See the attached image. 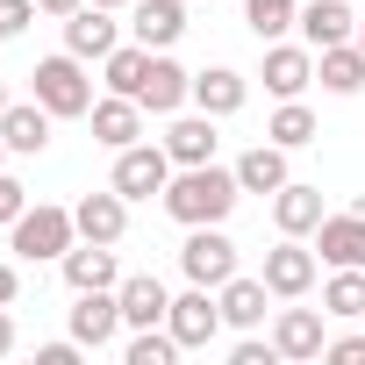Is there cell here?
Wrapping results in <instances>:
<instances>
[{
	"label": "cell",
	"mask_w": 365,
	"mask_h": 365,
	"mask_svg": "<svg viewBox=\"0 0 365 365\" xmlns=\"http://www.w3.org/2000/svg\"><path fill=\"white\" fill-rule=\"evenodd\" d=\"M8 351H15V315L0 308V358H8Z\"/></svg>",
	"instance_id": "obj_39"
},
{
	"label": "cell",
	"mask_w": 365,
	"mask_h": 365,
	"mask_svg": "<svg viewBox=\"0 0 365 365\" xmlns=\"http://www.w3.org/2000/svg\"><path fill=\"white\" fill-rule=\"evenodd\" d=\"M101 65H108V93H129V101H136V93H143V72H150V51H143V43H115Z\"/></svg>",
	"instance_id": "obj_29"
},
{
	"label": "cell",
	"mask_w": 365,
	"mask_h": 365,
	"mask_svg": "<svg viewBox=\"0 0 365 365\" xmlns=\"http://www.w3.org/2000/svg\"><path fill=\"white\" fill-rule=\"evenodd\" d=\"M215 294H222V322H230V329H258V322H265V301H272L265 272H258V279L237 272V279H222Z\"/></svg>",
	"instance_id": "obj_26"
},
{
	"label": "cell",
	"mask_w": 365,
	"mask_h": 365,
	"mask_svg": "<svg viewBox=\"0 0 365 365\" xmlns=\"http://www.w3.org/2000/svg\"><path fill=\"white\" fill-rule=\"evenodd\" d=\"M86 0H36V15H51V22H65V15H79Z\"/></svg>",
	"instance_id": "obj_37"
},
{
	"label": "cell",
	"mask_w": 365,
	"mask_h": 365,
	"mask_svg": "<svg viewBox=\"0 0 365 365\" xmlns=\"http://www.w3.org/2000/svg\"><path fill=\"white\" fill-rule=\"evenodd\" d=\"M179 358V336L165 329V322H150V329H136L129 344H122V365H172Z\"/></svg>",
	"instance_id": "obj_31"
},
{
	"label": "cell",
	"mask_w": 365,
	"mask_h": 365,
	"mask_svg": "<svg viewBox=\"0 0 365 365\" xmlns=\"http://www.w3.org/2000/svg\"><path fill=\"white\" fill-rule=\"evenodd\" d=\"M0 115H8V79H0Z\"/></svg>",
	"instance_id": "obj_41"
},
{
	"label": "cell",
	"mask_w": 365,
	"mask_h": 365,
	"mask_svg": "<svg viewBox=\"0 0 365 365\" xmlns=\"http://www.w3.org/2000/svg\"><path fill=\"white\" fill-rule=\"evenodd\" d=\"M322 358H336V365H365V336H329Z\"/></svg>",
	"instance_id": "obj_35"
},
{
	"label": "cell",
	"mask_w": 365,
	"mask_h": 365,
	"mask_svg": "<svg viewBox=\"0 0 365 365\" xmlns=\"http://www.w3.org/2000/svg\"><path fill=\"white\" fill-rule=\"evenodd\" d=\"M129 36L143 51H172L179 36H187V8H179V0H136L129 8Z\"/></svg>",
	"instance_id": "obj_19"
},
{
	"label": "cell",
	"mask_w": 365,
	"mask_h": 365,
	"mask_svg": "<svg viewBox=\"0 0 365 365\" xmlns=\"http://www.w3.org/2000/svg\"><path fill=\"white\" fill-rule=\"evenodd\" d=\"M72 222H79L86 244H122V237H129V201H122L115 187H108V194H79Z\"/></svg>",
	"instance_id": "obj_18"
},
{
	"label": "cell",
	"mask_w": 365,
	"mask_h": 365,
	"mask_svg": "<svg viewBox=\"0 0 365 365\" xmlns=\"http://www.w3.org/2000/svg\"><path fill=\"white\" fill-rule=\"evenodd\" d=\"M172 150L165 143H129V150H115V172H108V187L122 194V201H150V194H165L172 187Z\"/></svg>",
	"instance_id": "obj_4"
},
{
	"label": "cell",
	"mask_w": 365,
	"mask_h": 365,
	"mask_svg": "<svg viewBox=\"0 0 365 365\" xmlns=\"http://www.w3.org/2000/svg\"><path fill=\"white\" fill-rule=\"evenodd\" d=\"M79 351H86L79 336H72V344H43V351H36V365H79Z\"/></svg>",
	"instance_id": "obj_36"
},
{
	"label": "cell",
	"mask_w": 365,
	"mask_h": 365,
	"mask_svg": "<svg viewBox=\"0 0 365 365\" xmlns=\"http://www.w3.org/2000/svg\"><path fill=\"white\" fill-rule=\"evenodd\" d=\"M287 179H294V172H287V150H279L272 136H265V143H251V150L237 158V187H244V194H279Z\"/></svg>",
	"instance_id": "obj_25"
},
{
	"label": "cell",
	"mask_w": 365,
	"mask_h": 365,
	"mask_svg": "<svg viewBox=\"0 0 365 365\" xmlns=\"http://www.w3.org/2000/svg\"><path fill=\"white\" fill-rule=\"evenodd\" d=\"M244 101H251V79H244L237 65H208V72H194V108H201V115L222 122V115H237Z\"/></svg>",
	"instance_id": "obj_21"
},
{
	"label": "cell",
	"mask_w": 365,
	"mask_h": 365,
	"mask_svg": "<svg viewBox=\"0 0 365 365\" xmlns=\"http://www.w3.org/2000/svg\"><path fill=\"white\" fill-rule=\"evenodd\" d=\"M272 344H279V358H322L329 351V336H322V315L315 308H279L272 315Z\"/></svg>",
	"instance_id": "obj_23"
},
{
	"label": "cell",
	"mask_w": 365,
	"mask_h": 365,
	"mask_svg": "<svg viewBox=\"0 0 365 365\" xmlns=\"http://www.w3.org/2000/svg\"><path fill=\"white\" fill-rule=\"evenodd\" d=\"M315 79H322V93L351 101V93L365 86V51H358V36H351V43H329V51H315Z\"/></svg>",
	"instance_id": "obj_24"
},
{
	"label": "cell",
	"mask_w": 365,
	"mask_h": 365,
	"mask_svg": "<svg viewBox=\"0 0 365 365\" xmlns=\"http://www.w3.org/2000/svg\"><path fill=\"white\" fill-rule=\"evenodd\" d=\"M29 22H36V0H0V43H15Z\"/></svg>",
	"instance_id": "obj_33"
},
{
	"label": "cell",
	"mask_w": 365,
	"mask_h": 365,
	"mask_svg": "<svg viewBox=\"0 0 365 365\" xmlns=\"http://www.w3.org/2000/svg\"><path fill=\"white\" fill-rule=\"evenodd\" d=\"M115 43H122L115 8H93V0H86L79 15H65V51H72V58H86V65H93V58H108Z\"/></svg>",
	"instance_id": "obj_17"
},
{
	"label": "cell",
	"mask_w": 365,
	"mask_h": 365,
	"mask_svg": "<svg viewBox=\"0 0 365 365\" xmlns=\"http://www.w3.org/2000/svg\"><path fill=\"white\" fill-rule=\"evenodd\" d=\"M143 115H179V108H194V72L187 65H172L165 51H150V72H143Z\"/></svg>",
	"instance_id": "obj_9"
},
{
	"label": "cell",
	"mask_w": 365,
	"mask_h": 365,
	"mask_svg": "<svg viewBox=\"0 0 365 365\" xmlns=\"http://www.w3.org/2000/svg\"><path fill=\"white\" fill-rule=\"evenodd\" d=\"M15 294H22V279H15V265H0V308H15Z\"/></svg>",
	"instance_id": "obj_38"
},
{
	"label": "cell",
	"mask_w": 365,
	"mask_h": 365,
	"mask_svg": "<svg viewBox=\"0 0 365 365\" xmlns=\"http://www.w3.org/2000/svg\"><path fill=\"white\" fill-rule=\"evenodd\" d=\"M93 8H115V15H122V8H129V0H93Z\"/></svg>",
	"instance_id": "obj_40"
},
{
	"label": "cell",
	"mask_w": 365,
	"mask_h": 365,
	"mask_svg": "<svg viewBox=\"0 0 365 365\" xmlns=\"http://www.w3.org/2000/svg\"><path fill=\"white\" fill-rule=\"evenodd\" d=\"M265 93L272 101H301L308 86H315V51L308 43H265Z\"/></svg>",
	"instance_id": "obj_8"
},
{
	"label": "cell",
	"mask_w": 365,
	"mask_h": 365,
	"mask_svg": "<svg viewBox=\"0 0 365 365\" xmlns=\"http://www.w3.org/2000/svg\"><path fill=\"white\" fill-rule=\"evenodd\" d=\"M315 258L336 272V265H365V215L358 208H344V215H322V230H315Z\"/></svg>",
	"instance_id": "obj_20"
},
{
	"label": "cell",
	"mask_w": 365,
	"mask_h": 365,
	"mask_svg": "<svg viewBox=\"0 0 365 365\" xmlns=\"http://www.w3.org/2000/svg\"><path fill=\"white\" fill-rule=\"evenodd\" d=\"M322 315H344V322L365 315V265H336L322 279Z\"/></svg>",
	"instance_id": "obj_28"
},
{
	"label": "cell",
	"mask_w": 365,
	"mask_h": 365,
	"mask_svg": "<svg viewBox=\"0 0 365 365\" xmlns=\"http://www.w3.org/2000/svg\"><path fill=\"white\" fill-rule=\"evenodd\" d=\"M29 79H36V101H43L58 122H79V115H93V79H86V58L58 51V58H43Z\"/></svg>",
	"instance_id": "obj_2"
},
{
	"label": "cell",
	"mask_w": 365,
	"mask_h": 365,
	"mask_svg": "<svg viewBox=\"0 0 365 365\" xmlns=\"http://www.w3.org/2000/svg\"><path fill=\"white\" fill-rule=\"evenodd\" d=\"M301 43L308 51H329V43H351L358 36V15H351V0H301Z\"/></svg>",
	"instance_id": "obj_15"
},
{
	"label": "cell",
	"mask_w": 365,
	"mask_h": 365,
	"mask_svg": "<svg viewBox=\"0 0 365 365\" xmlns=\"http://www.w3.org/2000/svg\"><path fill=\"white\" fill-rule=\"evenodd\" d=\"M58 272H65V287L72 294H93V287H122V265H115V244H72L65 258H58Z\"/></svg>",
	"instance_id": "obj_13"
},
{
	"label": "cell",
	"mask_w": 365,
	"mask_h": 365,
	"mask_svg": "<svg viewBox=\"0 0 365 365\" xmlns=\"http://www.w3.org/2000/svg\"><path fill=\"white\" fill-rule=\"evenodd\" d=\"M165 329L179 336V351H208V344L230 329V322H222V294H215V287H187V294H172Z\"/></svg>",
	"instance_id": "obj_5"
},
{
	"label": "cell",
	"mask_w": 365,
	"mask_h": 365,
	"mask_svg": "<svg viewBox=\"0 0 365 365\" xmlns=\"http://www.w3.org/2000/svg\"><path fill=\"white\" fill-rule=\"evenodd\" d=\"M244 22L258 43H279L294 22H301V0H244Z\"/></svg>",
	"instance_id": "obj_30"
},
{
	"label": "cell",
	"mask_w": 365,
	"mask_h": 365,
	"mask_svg": "<svg viewBox=\"0 0 365 365\" xmlns=\"http://www.w3.org/2000/svg\"><path fill=\"white\" fill-rule=\"evenodd\" d=\"M51 108L29 93V101H8V115H0V143H8L15 158H36V150H51Z\"/></svg>",
	"instance_id": "obj_11"
},
{
	"label": "cell",
	"mask_w": 365,
	"mask_h": 365,
	"mask_svg": "<svg viewBox=\"0 0 365 365\" xmlns=\"http://www.w3.org/2000/svg\"><path fill=\"white\" fill-rule=\"evenodd\" d=\"M179 272H187V287H222V279H237V244H230V230H222V222L187 230V244H179Z\"/></svg>",
	"instance_id": "obj_6"
},
{
	"label": "cell",
	"mask_w": 365,
	"mask_h": 365,
	"mask_svg": "<svg viewBox=\"0 0 365 365\" xmlns=\"http://www.w3.org/2000/svg\"><path fill=\"white\" fill-rule=\"evenodd\" d=\"M158 201H165V215H172L179 230H201V222H230L237 201H244V187H237V165H230V172H222V165H179L172 187H165Z\"/></svg>",
	"instance_id": "obj_1"
},
{
	"label": "cell",
	"mask_w": 365,
	"mask_h": 365,
	"mask_svg": "<svg viewBox=\"0 0 365 365\" xmlns=\"http://www.w3.org/2000/svg\"><path fill=\"white\" fill-rule=\"evenodd\" d=\"M272 358H279L272 336H265V344H258V336H237V344H230V365H272Z\"/></svg>",
	"instance_id": "obj_34"
},
{
	"label": "cell",
	"mask_w": 365,
	"mask_h": 365,
	"mask_svg": "<svg viewBox=\"0 0 365 365\" xmlns=\"http://www.w3.org/2000/svg\"><path fill=\"white\" fill-rule=\"evenodd\" d=\"M8 158H15V150H8V143H0V165H8Z\"/></svg>",
	"instance_id": "obj_43"
},
{
	"label": "cell",
	"mask_w": 365,
	"mask_h": 365,
	"mask_svg": "<svg viewBox=\"0 0 365 365\" xmlns=\"http://www.w3.org/2000/svg\"><path fill=\"white\" fill-rule=\"evenodd\" d=\"M158 143L172 150V165H215V143H222V136H215V115H201V108L187 115V108H179Z\"/></svg>",
	"instance_id": "obj_14"
},
{
	"label": "cell",
	"mask_w": 365,
	"mask_h": 365,
	"mask_svg": "<svg viewBox=\"0 0 365 365\" xmlns=\"http://www.w3.org/2000/svg\"><path fill=\"white\" fill-rule=\"evenodd\" d=\"M93 143L101 150H129V143H143V101H129V93H108V101H93Z\"/></svg>",
	"instance_id": "obj_12"
},
{
	"label": "cell",
	"mask_w": 365,
	"mask_h": 365,
	"mask_svg": "<svg viewBox=\"0 0 365 365\" xmlns=\"http://www.w3.org/2000/svg\"><path fill=\"white\" fill-rule=\"evenodd\" d=\"M115 301H122V322H129V329H150V322H165V308H172V294H165L158 272H122Z\"/></svg>",
	"instance_id": "obj_22"
},
{
	"label": "cell",
	"mask_w": 365,
	"mask_h": 365,
	"mask_svg": "<svg viewBox=\"0 0 365 365\" xmlns=\"http://www.w3.org/2000/svg\"><path fill=\"white\" fill-rule=\"evenodd\" d=\"M115 329H129V322H122L115 287H93V294H79V301H72V336H79L86 351H108V344H115Z\"/></svg>",
	"instance_id": "obj_10"
},
{
	"label": "cell",
	"mask_w": 365,
	"mask_h": 365,
	"mask_svg": "<svg viewBox=\"0 0 365 365\" xmlns=\"http://www.w3.org/2000/svg\"><path fill=\"white\" fill-rule=\"evenodd\" d=\"M8 244H15V258H29V265H43V258H65L72 244H79V222H72V208H58V201H36L15 230H8Z\"/></svg>",
	"instance_id": "obj_3"
},
{
	"label": "cell",
	"mask_w": 365,
	"mask_h": 365,
	"mask_svg": "<svg viewBox=\"0 0 365 365\" xmlns=\"http://www.w3.org/2000/svg\"><path fill=\"white\" fill-rule=\"evenodd\" d=\"M265 136H272L279 150H308L322 129H315V108H308V101H279V108H272V122H265Z\"/></svg>",
	"instance_id": "obj_27"
},
{
	"label": "cell",
	"mask_w": 365,
	"mask_h": 365,
	"mask_svg": "<svg viewBox=\"0 0 365 365\" xmlns=\"http://www.w3.org/2000/svg\"><path fill=\"white\" fill-rule=\"evenodd\" d=\"M322 187H308V179H287V187L272 194V222H279V237H315L322 230Z\"/></svg>",
	"instance_id": "obj_16"
},
{
	"label": "cell",
	"mask_w": 365,
	"mask_h": 365,
	"mask_svg": "<svg viewBox=\"0 0 365 365\" xmlns=\"http://www.w3.org/2000/svg\"><path fill=\"white\" fill-rule=\"evenodd\" d=\"M315 244H301V237H279L272 251H265V287H272V301H301L308 287H315Z\"/></svg>",
	"instance_id": "obj_7"
},
{
	"label": "cell",
	"mask_w": 365,
	"mask_h": 365,
	"mask_svg": "<svg viewBox=\"0 0 365 365\" xmlns=\"http://www.w3.org/2000/svg\"><path fill=\"white\" fill-rule=\"evenodd\" d=\"M358 51H365V15H358Z\"/></svg>",
	"instance_id": "obj_42"
},
{
	"label": "cell",
	"mask_w": 365,
	"mask_h": 365,
	"mask_svg": "<svg viewBox=\"0 0 365 365\" xmlns=\"http://www.w3.org/2000/svg\"><path fill=\"white\" fill-rule=\"evenodd\" d=\"M22 215H29V187H22L15 172H0V230H15Z\"/></svg>",
	"instance_id": "obj_32"
}]
</instances>
